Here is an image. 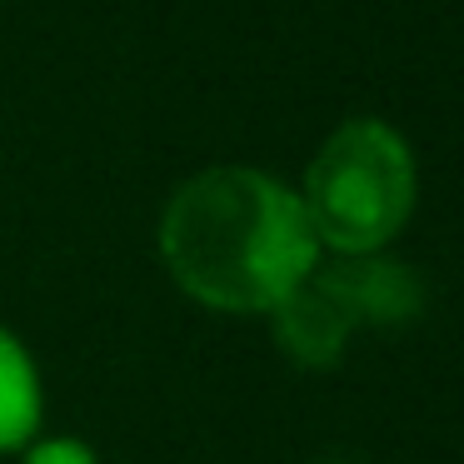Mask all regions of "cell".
<instances>
[{"label":"cell","instance_id":"cell-5","mask_svg":"<svg viewBox=\"0 0 464 464\" xmlns=\"http://www.w3.org/2000/svg\"><path fill=\"white\" fill-rule=\"evenodd\" d=\"M21 464H95V454L81 440H41L25 450Z\"/></svg>","mask_w":464,"mask_h":464},{"label":"cell","instance_id":"cell-4","mask_svg":"<svg viewBox=\"0 0 464 464\" xmlns=\"http://www.w3.org/2000/svg\"><path fill=\"white\" fill-rule=\"evenodd\" d=\"M41 424V380L21 340L0 330V450H21Z\"/></svg>","mask_w":464,"mask_h":464},{"label":"cell","instance_id":"cell-3","mask_svg":"<svg viewBox=\"0 0 464 464\" xmlns=\"http://www.w3.org/2000/svg\"><path fill=\"white\" fill-rule=\"evenodd\" d=\"M275 340L304 370H334L360 330H394L424 314V280L384 255L314 260L275 304Z\"/></svg>","mask_w":464,"mask_h":464},{"label":"cell","instance_id":"cell-1","mask_svg":"<svg viewBox=\"0 0 464 464\" xmlns=\"http://www.w3.org/2000/svg\"><path fill=\"white\" fill-rule=\"evenodd\" d=\"M160 255L190 300L230 314H270L320 260V240L295 190L245 165H220L170 195Z\"/></svg>","mask_w":464,"mask_h":464},{"label":"cell","instance_id":"cell-6","mask_svg":"<svg viewBox=\"0 0 464 464\" xmlns=\"http://www.w3.org/2000/svg\"><path fill=\"white\" fill-rule=\"evenodd\" d=\"M330 464H350V459H330Z\"/></svg>","mask_w":464,"mask_h":464},{"label":"cell","instance_id":"cell-2","mask_svg":"<svg viewBox=\"0 0 464 464\" xmlns=\"http://www.w3.org/2000/svg\"><path fill=\"white\" fill-rule=\"evenodd\" d=\"M304 220L334 255H380L414 210V155L384 121H350L304 170Z\"/></svg>","mask_w":464,"mask_h":464}]
</instances>
